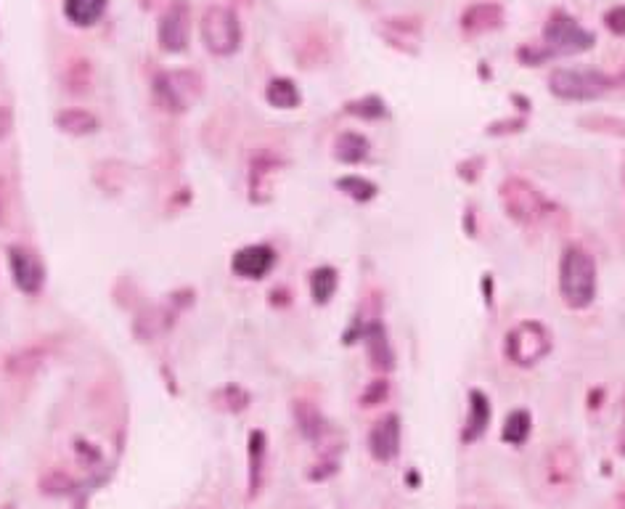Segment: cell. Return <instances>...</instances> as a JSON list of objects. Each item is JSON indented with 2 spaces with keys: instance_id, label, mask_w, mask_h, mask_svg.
Here are the masks:
<instances>
[{
  "instance_id": "cell-22",
  "label": "cell",
  "mask_w": 625,
  "mask_h": 509,
  "mask_svg": "<svg viewBox=\"0 0 625 509\" xmlns=\"http://www.w3.org/2000/svg\"><path fill=\"white\" fill-rule=\"evenodd\" d=\"M56 125L64 133H72V136H88V133H96L98 120L85 109H64V112L56 114Z\"/></svg>"
},
{
  "instance_id": "cell-9",
  "label": "cell",
  "mask_w": 625,
  "mask_h": 509,
  "mask_svg": "<svg viewBox=\"0 0 625 509\" xmlns=\"http://www.w3.org/2000/svg\"><path fill=\"white\" fill-rule=\"evenodd\" d=\"M191 32V8L186 0H173L167 11L159 19V46L165 48L167 54H181L186 43H189Z\"/></svg>"
},
{
  "instance_id": "cell-29",
  "label": "cell",
  "mask_w": 625,
  "mask_h": 509,
  "mask_svg": "<svg viewBox=\"0 0 625 509\" xmlns=\"http://www.w3.org/2000/svg\"><path fill=\"white\" fill-rule=\"evenodd\" d=\"M387 396H390V385H387V380H374L369 388L363 390L361 406H366V409L379 406V403H385Z\"/></svg>"
},
{
  "instance_id": "cell-31",
  "label": "cell",
  "mask_w": 625,
  "mask_h": 509,
  "mask_svg": "<svg viewBox=\"0 0 625 509\" xmlns=\"http://www.w3.org/2000/svg\"><path fill=\"white\" fill-rule=\"evenodd\" d=\"M8 223V186L6 181H0V226Z\"/></svg>"
},
{
  "instance_id": "cell-5",
  "label": "cell",
  "mask_w": 625,
  "mask_h": 509,
  "mask_svg": "<svg viewBox=\"0 0 625 509\" xmlns=\"http://www.w3.org/2000/svg\"><path fill=\"white\" fill-rule=\"evenodd\" d=\"M202 40L210 54L231 56L241 43V24L234 8L210 6L202 16Z\"/></svg>"
},
{
  "instance_id": "cell-24",
  "label": "cell",
  "mask_w": 625,
  "mask_h": 509,
  "mask_svg": "<svg viewBox=\"0 0 625 509\" xmlns=\"http://www.w3.org/2000/svg\"><path fill=\"white\" fill-rule=\"evenodd\" d=\"M530 430H533V419H530L528 409H514L504 422V430H501V438H504L509 446H522L528 441Z\"/></svg>"
},
{
  "instance_id": "cell-1",
  "label": "cell",
  "mask_w": 625,
  "mask_h": 509,
  "mask_svg": "<svg viewBox=\"0 0 625 509\" xmlns=\"http://www.w3.org/2000/svg\"><path fill=\"white\" fill-rule=\"evenodd\" d=\"M559 292L567 308L583 311L596 297V263L583 247L570 244L559 260Z\"/></svg>"
},
{
  "instance_id": "cell-11",
  "label": "cell",
  "mask_w": 625,
  "mask_h": 509,
  "mask_svg": "<svg viewBox=\"0 0 625 509\" xmlns=\"http://www.w3.org/2000/svg\"><path fill=\"white\" fill-rule=\"evenodd\" d=\"M369 451L377 462H392L400 451V419L398 414H387L371 427Z\"/></svg>"
},
{
  "instance_id": "cell-8",
  "label": "cell",
  "mask_w": 625,
  "mask_h": 509,
  "mask_svg": "<svg viewBox=\"0 0 625 509\" xmlns=\"http://www.w3.org/2000/svg\"><path fill=\"white\" fill-rule=\"evenodd\" d=\"M578 454L570 443H557L551 446L546 459H543V480L551 491L557 494H565L570 488L575 486L578 480Z\"/></svg>"
},
{
  "instance_id": "cell-13",
  "label": "cell",
  "mask_w": 625,
  "mask_h": 509,
  "mask_svg": "<svg viewBox=\"0 0 625 509\" xmlns=\"http://www.w3.org/2000/svg\"><path fill=\"white\" fill-rule=\"evenodd\" d=\"M504 24V8L498 6V3H475V6H469L461 16V27L472 35L477 32H488V30H496Z\"/></svg>"
},
{
  "instance_id": "cell-12",
  "label": "cell",
  "mask_w": 625,
  "mask_h": 509,
  "mask_svg": "<svg viewBox=\"0 0 625 509\" xmlns=\"http://www.w3.org/2000/svg\"><path fill=\"white\" fill-rule=\"evenodd\" d=\"M276 263V255H273L271 247L265 244H249L244 250H239L231 260V268L234 274L241 276V279H263L268 271Z\"/></svg>"
},
{
  "instance_id": "cell-16",
  "label": "cell",
  "mask_w": 625,
  "mask_h": 509,
  "mask_svg": "<svg viewBox=\"0 0 625 509\" xmlns=\"http://www.w3.org/2000/svg\"><path fill=\"white\" fill-rule=\"evenodd\" d=\"M363 337H366V348H369L371 366L379 369V372H390L392 366H395V356H392V348H390V340H387L385 327H382V324H371Z\"/></svg>"
},
{
  "instance_id": "cell-37",
  "label": "cell",
  "mask_w": 625,
  "mask_h": 509,
  "mask_svg": "<svg viewBox=\"0 0 625 509\" xmlns=\"http://www.w3.org/2000/svg\"><path fill=\"white\" fill-rule=\"evenodd\" d=\"M623 183H625V165H623Z\"/></svg>"
},
{
  "instance_id": "cell-2",
  "label": "cell",
  "mask_w": 625,
  "mask_h": 509,
  "mask_svg": "<svg viewBox=\"0 0 625 509\" xmlns=\"http://www.w3.org/2000/svg\"><path fill=\"white\" fill-rule=\"evenodd\" d=\"M501 205L506 215L520 226H535L549 215V199L543 197L533 183L517 175L501 183Z\"/></svg>"
},
{
  "instance_id": "cell-32",
  "label": "cell",
  "mask_w": 625,
  "mask_h": 509,
  "mask_svg": "<svg viewBox=\"0 0 625 509\" xmlns=\"http://www.w3.org/2000/svg\"><path fill=\"white\" fill-rule=\"evenodd\" d=\"M8 130H11V112L6 107H0V138H6Z\"/></svg>"
},
{
  "instance_id": "cell-10",
  "label": "cell",
  "mask_w": 625,
  "mask_h": 509,
  "mask_svg": "<svg viewBox=\"0 0 625 509\" xmlns=\"http://www.w3.org/2000/svg\"><path fill=\"white\" fill-rule=\"evenodd\" d=\"M8 263H11V274H14L16 287L27 292V295H38L46 282V268L38 260V255H32L24 247H11L8 252Z\"/></svg>"
},
{
  "instance_id": "cell-27",
  "label": "cell",
  "mask_w": 625,
  "mask_h": 509,
  "mask_svg": "<svg viewBox=\"0 0 625 509\" xmlns=\"http://www.w3.org/2000/svg\"><path fill=\"white\" fill-rule=\"evenodd\" d=\"M347 112L358 114V117H366V120H377L385 114V101L377 99V96H366L361 101H350L347 104Z\"/></svg>"
},
{
  "instance_id": "cell-30",
  "label": "cell",
  "mask_w": 625,
  "mask_h": 509,
  "mask_svg": "<svg viewBox=\"0 0 625 509\" xmlns=\"http://www.w3.org/2000/svg\"><path fill=\"white\" fill-rule=\"evenodd\" d=\"M604 22H607V27H610L615 35H625V6L610 8L607 16H604Z\"/></svg>"
},
{
  "instance_id": "cell-36",
  "label": "cell",
  "mask_w": 625,
  "mask_h": 509,
  "mask_svg": "<svg viewBox=\"0 0 625 509\" xmlns=\"http://www.w3.org/2000/svg\"><path fill=\"white\" fill-rule=\"evenodd\" d=\"M236 3H252V0H236Z\"/></svg>"
},
{
  "instance_id": "cell-15",
  "label": "cell",
  "mask_w": 625,
  "mask_h": 509,
  "mask_svg": "<svg viewBox=\"0 0 625 509\" xmlns=\"http://www.w3.org/2000/svg\"><path fill=\"white\" fill-rule=\"evenodd\" d=\"M46 358H48V348L46 345H27V348L22 350H16V353H11L6 361V369L8 374H14V377H32V374L38 372L40 366L46 364Z\"/></svg>"
},
{
  "instance_id": "cell-14",
  "label": "cell",
  "mask_w": 625,
  "mask_h": 509,
  "mask_svg": "<svg viewBox=\"0 0 625 509\" xmlns=\"http://www.w3.org/2000/svg\"><path fill=\"white\" fill-rule=\"evenodd\" d=\"M490 414H493V411H490L488 396H485L482 390H472V393H469L467 425H464V433H461L464 443L480 441L490 425Z\"/></svg>"
},
{
  "instance_id": "cell-21",
  "label": "cell",
  "mask_w": 625,
  "mask_h": 509,
  "mask_svg": "<svg viewBox=\"0 0 625 509\" xmlns=\"http://www.w3.org/2000/svg\"><path fill=\"white\" fill-rule=\"evenodd\" d=\"M281 162L273 154L263 152L252 160V173H249V189H252V199H263V191H268V178L276 173Z\"/></svg>"
},
{
  "instance_id": "cell-18",
  "label": "cell",
  "mask_w": 625,
  "mask_h": 509,
  "mask_svg": "<svg viewBox=\"0 0 625 509\" xmlns=\"http://www.w3.org/2000/svg\"><path fill=\"white\" fill-rule=\"evenodd\" d=\"M371 152V144L361 133H342L337 138V144H334V157L339 162H345V165H358L369 157Z\"/></svg>"
},
{
  "instance_id": "cell-4",
  "label": "cell",
  "mask_w": 625,
  "mask_h": 509,
  "mask_svg": "<svg viewBox=\"0 0 625 509\" xmlns=\"http://www.w3.org/2000/svg\"><path fill=\"white\" fill-rule=\"evenodd\" d=\"M610 77L599 69H554L549 77V88L554 96L565 101H591L599 99L610 88Z\"/></svg>"
},
{
  "instance_id": "cell-25",
  "label": "cell",
  "mask_w": 625,
  "mask_h": 509,
  "mask_svg": "<svg viewBox=\"0 0 625 509\" xmlns=\"http://www.w3.org/2000/svg\"><path fill=\"white\" fill-rule=\"evenodd\" d=\"M310 292H313V300H316L318 305L329 303L334 292H337V271L329 266L316 268V271L310 274Z\"/></svg>"
},
{
  "instance_id": "cell-35",
  "label": "cell",
  "mask_w": 625,
  "mask_h": 509,
  "mask_svg": "<svg viewBox=\"0 0 625 509\" xmlns=\"http://www.w3.org/2000/svg\"><path fill=\"white\" fill-rule=\"evenodd\" d=\"M620 83H623V85H625V69H623V77H620Z\"/></svg>"
},
{
  "instance_id": "cell-20",
  "label": "cell",
  "mask_w": 625,
  "mask_h": 509,
  "mask_svg": "<svg viewBox=\"0 0 625 509\" xmlns=\"http://www.w3.org/2000/svg\"><path fill=\"white\" fill-rule=\"evenodd\" d=\"M106 0H64V14L77 27H88L104 14Z\"/></svg>"
},
{
  "instance_id": "cell-17",
  "label": "cell",
  "mask_w": 625,
  "mask_h": 509,
  "mask_svg": "<svg viewBox=\"0 0 625 509\" xmlns=\"http://www.w3.org/2000/svg\"><path fill=\"white\" fill-rule=\"evenodd\" d=\"M294 419H297V427L300 433L308 438V441H321L326 435V419L321 417V411L313 406L310 401H297L294 403Z\"/></svg>"
},
{
  "instance_id": "cell-7",
  "label": "cell",
  "mask_w": 625,
  "mask_h": 509,
  "mask_svg": "<svg viewBox=\"0 0 625 509\" xmlns=\"http://www.w3.org/2000/svg\"><path fill=\"white\" fill-rule=\"evenodd\" d=\"M157 101L167 112H186L202 96V77L191 69H170L159 72L154 80Z\"/></svg>"
},
{
  "instance_id": "cell-28",
  "label": "cell",
  "mask_w": 625,
  "mask_h": 509,
  "mask_svg": "<svg viewBox=\"0 0 625 509\" xmlns=\"http://www.w3.org/2000/svg\"><path fill=\"white\" fill-rule=\"evenodd\" d=\"M215 401H218L220 409L241 411L249 403V396L241 388H236V385H228V388H223L218 396H215Z\"/></svg>"
},
{
  "instance_id": "cell-3",
  "label": "cell",
  "mask_w": 625,
  "mask_h": 509,
  "mask_svg": "<svg viewBox=\"0 0 625 509\" xmlns=\"http://www.w3.org/2000/svg\"><path fill=\"white\" fill-rule=\"evenodd\" d=\"M504 353L514 366H522V369L541 364L551 353L549 327L541 321H522L506 335Z\"/></svg>"
},
{
  "instance_id": "cell-6",
  "label": "cell",
  "mask_w": 625,
  "mask_h": 509,
  "mask_svg": "<svg viewBox=\"0 0 625 509\" xmlns=\"http://www.w3.org/2000/svg\"><path fill=\"white\" fill-rule=\"evenodd\" d=\"M591 46H594V32L580 27L573 16H567L565 11L551 14V19L546 22V30H543V51L546 54H583Z\"/></svg>"
},
{
  "instance_id": "cell-26",
  "label": "cell",
  "mask_w": 625,
  "mask_h": 509,
  "mask_svg": "<svg viewBox=\"0 0 625 509\" xmlns=\"http://www.w3.org/2000/svg\"><path fill=\"white\" fill-rule=\"evenodd\" d=\"M337 186L345 191L347 197H353L355 202H369V199L377 197V186L361 175H345V178H339Z\"/></svg>"
},
{
  "instance_id": "cell-19",
  "label": "cell",
  "mask_w": 625,
  "mask_h": 509,
  "mask_svg": "<svg viewBox=\"0 0 625 509\" xmlns=\"http://www.w3.org/2000/svg\"><path fill=\"white\" fill-rule=\"evenodd\" d=\"M263 464H265V433L252 430L249 433V496H257L260 483H263Z\"/></svg>"
},
{
  "instance_id": "cell-33",
  "label": "cell",
  "mask_w": 625,
  "mask_h": 509,
  "mask_svg": "<svg viewBox=\"0 0 625 509\" xmlns=\"http://www.w3.org/2000/svg\"><path fill=\"white\" fill-rule=\"evenodd\" d=\"M162 3H167V0H141V6L144 8H157L162 6Z\"/></svg>"
},
{
  "instance_id": "cell-34",
  "label": "cell",
  "mask_w": 625,
  "mask_h": 509,
  "mask_svg": "<svg viewBox=\"0 0 625 509\" xmlns=\"http://www.w3.org/2000/svg\"><path fill=\"white\" fill-rule=\"evenodd\" d=\"M618 451L625 456V427H623V433H620V438H618Z\"/></svg>"
},
{
  "instance_id": "cell-23",
  "label": "cell",
  "mask_w": 625,
  "mask_h": 509,
  "mask_svg": "<svg viewBox=\"0 0 625 509\" xmlns=\"http://www.w3.org/2000/svg\"><path fill=\"white\" fill-rule=\"evenodd\" d=\"M265 99L276 109H294L300 104V91H297V85L289 77H276L265 88Z\"/></svg>"
}]
</instances>
